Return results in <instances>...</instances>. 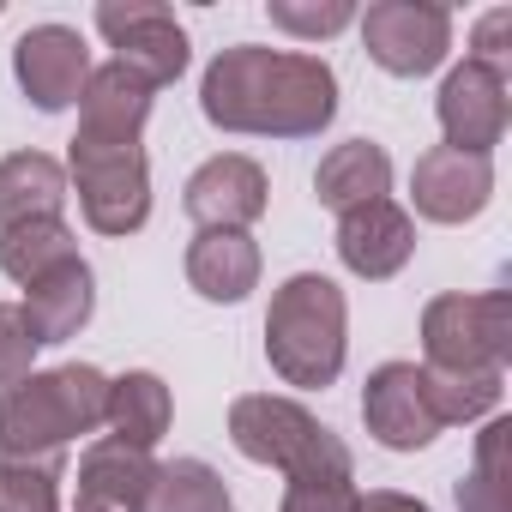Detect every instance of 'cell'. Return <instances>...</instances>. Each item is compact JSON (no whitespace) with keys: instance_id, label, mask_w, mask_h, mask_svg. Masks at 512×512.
Segmentation results:
<instances>
[{"instance_id":"obj_1","label":"cell","mask_w":512,"mask_h":512,"mask_svg":"<svg viewBox=\"0 0 512 512\" xmlns=\"http://www.w3.org/2000/svg\"><path fill=\"white\" fill-rule=\"evenodd\" d=\"M205 115L241 133H314L332 121V73L314 55L229 49L205 73Z\"/></svg>"},{"instance_id":"obj_2","label":"cell","mask_w":512,"mask_h":512,"mask_svg":"<svg viewBox=\"0 0 512 512\" xmlns=\"http://www.w3.org/2000/svg\"><path fill=\"white\" fill-rule=\"evenodd\" d=\"M338 326H344V308H338V290L326 278H296L278 308H272V356L290 380L302 386H320L332 380L338 368Z\"/></svg>"},{"instance_id":"obj_3","label":"cell","mask_w":512,"mask_h":512,"mask_svg":"<svg viewBox=\"0 0 512 512\" xmlns=\"http://www.w3.org/2000/svg\"><path fill=\"white\" fill-rule=\"evenodd\" d=\"M97 416H103V380L91 368H67L55 380H31L25 392L0 404V446L19 458L25 446H55L61 434H73Z\"/></svg>"},{"instance_id":"obj_4","label":"cell","mask_w":512,"mask_h":512,"mask_svg":"<svg viewBox=\"0 0 512 512\" xmlns=\"http://www.w3.org/2000/svg\"><path fill=\"white\" fill-rule=\"evenodd\" d=\"M139 133H109V127H85L73 139V169H79V193L97 217V229H133L145 217V169H139Z\"/></svg>"},{"instance_id":"obj_5","label":"cell","mask_w":512,"mask_h":512,"mask_svg":"<svg viewBox=\"0 0 512 512\" xmlns=\"http://www.w3.org/2000/svg\"><path fill=\"white\" fill-rule=\"evenodd\" d=\"M97 31L115 43L121 67L139 73L145 85H163L187 67V31L175 25L169 7H157V0H109V7H97Z\"/></svg>"},{"instance_id":"obj_6","label":"cell","mask_w":512,"mask_h":512,"mask_svg":"<svg viewBox=\"0 0 512 512\" xmlns=\"http://www.w3.org/2000/svg\"><path fill=\"white\" fill-rule=\"evenodd\" d=\"M235 440H241V452L278 458V464H290L296 476H320V464H326L332 476H344L338 440H326V428H314V422H308L302 410H290V404H266V398L241 404V410H235Z\"/></svg>"},{"instance_id":"obj_7","label":"cell","mask_w":512,"mask_h":512,"mask_svg":"<svg viewBox=\"0 0 512 512\" xmlns=\"http://www.w3.org/2000/svg\"><path fill=\"white\" fill-rule=\"evenodd\" d=\"M362 43L386 73H428L446 43H452V19L446 7H428V0H380L362 19Z\"/></svg>"},{"instance_id":"obj_8","label":"cell","mask_w":512,"mask_h":512,"mask_svg":"<svg viewBox=\"0 0 512 512\" xmlns=\"http://www.w3.org/2000/svg\"><path fill=\"white\" fill-rule=\"evenodd\" d=\"M91 79L85 43L67 25H37L19 37V85L37 97V109H67Z\"/></svg>"},{"instance_id":"obj_9","label":"cell","mask_w":512,"mask_h":512,"mask_svg":"<svg viewBox=\"0 0 512 512\" xmlns=\"http://www.w3.org/2000/svg\"><path fill=\"white\" fill-rule=\"evenodd\" d=\"M500 91H506L500 73H488V67H476V61H464V67L446 79V91H440V121H446V133H452V151L482 157V151L500 139V127H506V97H500Z\"/></svg>"},{"instance_id":"obj_10","label":"cell","mask_w":512,"mask_h":512,"mask_svg":"<svg viewBox=\"0 0 512 512\" xmlns=\"http://www.w3.org/2000/svg\"><path fill=\"white\" fill-rule=\"evenodd\" d=\"M260 205H266V181L247 157H217L187 187V211L205 223H247V217H260Z\"/></svg>"},{"instance_id":"obj_11","label":"cell","mask_w":512,"mask_h":512,"mask_svg":"<svg viewBox=\"0 0 512 512\" xmlns=\"http://www.w3.org/2000/svg\"><path fill=\"white\" fill-rule=\"evenodd\" d=\"M482 193H488V163L470 157V151L446 145V151H428L422 169H416V199L434 217H464V211L482 205Z\"/></svg>"},{"instance_id":"obj_12","label":"cell","mask_w":512,"mask_h":512,"mask_svg":"<svg viewBox=\"0 0 512 512\" xmlns=\"http://www.w3.org/2000/svg\"><path fill=\"white\" fill-rule=\"evenodd\" d=\"M368 422L386 446H422L434 416L422 410V380L410 368H380L368 386Z\"/></svg>"},{"instance_id":"obj_13","label":"cell","mask_w":512,"mask_h":512,"mask_svg":"<svg viewBox=\"0 0 512 512\" xmlns=\"http://www.w3.org/2000/svg\"><path fill=\"white\" fill-rule=\"evenodd\" d=\"M404 253H410V223H404L392 205L368 199L362 211H350V217H344V260H350L356 272L386 278V272L404 260Z\"/></svg>"},{"instance_id":"obj_14","label":"cell","mask_w":512,"mask_h":512,"mask_svg":"<svg viewBox=\"0 0 512 512\" xmlns=\"http://www.w3.org/2000/svg\"><path fill=\"white\" fill-rule=\"evenodd\" d=\"M145 458L139 452H121V446H103L85 458V488H79V512H139L145 500Z\"/></svg>"},{"instance_id":"obj_15","label":"cell","mask_w":512,"mask_h":512,"mask_svg":"<svg viewBox=\"0 0 512 512\" xmlns=\"http://www.w3.org/2000/svg\"><path fill=\"white\" fill-rule=\"evenodd\" d=\"M55 205H61V169L49 157H13L0 169V217L7 223H31V211L49 217Z\"/></svg>"},{"instance_id":"obj_16","label":"cell","mask_w":512,"mask_h":512,"mask_svg":"<svg viewBox=\"0 0 512 512\" xmlns=\"http://www.w3.org/2000/svg\"><path fill=\"white\" fill-rule=\"evenodd\" d=\"M85 308H91V278H85V266H61L55 278H43L37 284V296H31V338L43 344V338H61V332H73L79 320H85Z\"/></svg>"},{"instance_id":"obj_17","label":"cell","mask_w":512,"mask_h":512,"mask_svg":"<svg viewBox=\"0 0 512 512\" xmlns=\"http://www.w3.org/2000/svg\"><path fill=\"white\" fill-rule=\"evenodd\" d=\"M193 284L217 302H235L253 284V247L241 235H205L193 247Z\"/></svg>"},{"instance_id":"obj_18","label":"cell","mask_w":512,"mask_h":512,"mask_svg":"<svg viewBox=\"0 0 512 512\" xmlns=\"http://www.w3.org/2000/svg\"><path fill=\"white\" fill-rule=\"evenodd\" d=\"M386 187V157L374 145H344L326 169H320V199L326 205H356V199H380Z\"/></svg>"},{"instance_id":"obj_19","label":"cell","mask_w":512,"mask_h":512,"mask_svg":"<svg viewBox=\"0 0 512 512\" xmlns=\"http://www.w3.org/2000/svg\"><path fill=\"white\" fill-rule=\"evenodd\" d=\"M109 416H115V428H121L133 446L157 440V434H163V416H169V404H163V386H157L151 374H133V380H121V386H115V404H109Z\"/></svg>"},{"instance_id":"obj_20","label":"cell","mask_w":512,"mask_h":512,"mask_svg":"<svg viewBox=\"0 0 512 512\" xmlns=\"http://www.w3.org/2000/svg\"><path fill=\"white\" fill-rule=\"evenodd\" d=\"M0 260H7L13 278H37L43 260H61V266H67V229L49 223V217H43V223H13L7 247H0Z\"/></svg>"},{"instance_id":"obj_21","label":"cell","mask_w":512,"mask_h":512,"mask_svg":"<svg viewBox=\"0 0 512 512\" xmlns=\"http://www.w3.org/2000/svg\"><path fill=\"white\" fill-rule=\"evenodd\" d=\"M163 482H169V494H163L157 512H229V506H223V488H217L199 464H175Z\"/></svg>"},{"instance_id":"obj_22","label":"cell","mask_w":512,"mask_h":512,"mask_svg":"<svg viewBox=\"0 0 512 512\" xmlns=\"http://www.w3.org/2000/svg\"><path fill=\"white\" fill-rule=\"evenodd\" d=\"M356 13L344 7V0H326V7H296V0H272V25L278 31H296V37H332L344 31Z\"/></svg>"},{"instance_id":"obj_23","label":"cell","mask_w":512,"mask_h":512,"mask_svg":"<svg viewBox=\"0 0 512 512\" xmlns=\"http://www.w3.org/2000/svg\"><path fill=\"white\" fill-rule=\"evenodd\" d=\"M0 512H55V488L43 470H0Z\"/></svg>"},{"instance_id":"obj_24","label":"cell","mask_w":512,"mask_h":512,"mask_svg":"<svg viewBox=\"0 0 512 512\" xmlns=\"http://www.w3.org/2000/svg\"><path fill=\"white\" fill-rule=\"evenodd\" d=\"M284 512H350V488L344 476H302Z\"/></svg>"},{"instance_id":"obj_25","label":"cell","mask_w":512,"mask_h":512,"mask_svg":"<svg viewBox=\"0 0 512 512\" xmlns=\"http://www.w3.org/2000/svg\"><path fill=\"white\" fill-rule=\"evenodd\" d=\"M31 320H19L13 308H0V380H7V374H19L25 362H31Z\"/></svg>"},{"instance_id":"obj_26","label":"cell","mask_w":512,"mask_h":512,"mask_svg":"<svg viewBox=\"0 0 512 512\" xmlns=\"http://www.w3.org/2000/svg\"><path fill=\"white\" fill-rule=\"evenodd\" d=\"M512 31V7H494L482 25H476V67H488V73H500V61H506V49H500V37Z\"/></svg>"},{"instance_id":"obj_27","label":"cell","mask_w":512,"mask_h":512,"mask_svg":"<svg viewBox=\"0 0 512 512\" xmlns=\"http://www.w3.org/2000/svg\"><path fill=\"white\" fill-rule=\"evenodd\" d=\"M362 512H422V506H410V500H392V494H380V500H368Z\"/></svg>"}]
</instances>
